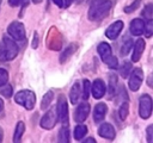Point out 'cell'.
<instances>
[{
	"label": "cell",
	"mask_w": 153,
	"mask_h": 143,
	"mask_svg": "<svg viewBox=\"0 0 153 143\" xmlns=\"http://www.w3.org/2000/svg\"><path fill=\"white\" fill-rule=\"evenodd\" d=\"M111 6L112 4L110 0H94L88 10V19L92 21L103 19L111 10Z\"/></svg>",
	"instance_id": "cell-1"
},
{
	"label": "cell",
	"mask_w": 153,
	"mask_h": 143,
	"mask_svg": "<svg viewBox=\"0 0 153 143\" xmlns=\"http://www.w3.org/2000/svg\"><path fill=\"white\" fill-rule=\"evenodd\" d=\"M19 48L16 44L14 39L4 36L2 43L0 44V60L1 61H11L18 55Z\"/></svg>",
	"instance_id": "cell-2"
},
{
	"label": "cell",
	"mask_w": 153,
	"mask_h": 143,
	"mask_svg": "<svg viewBox=\"0 0 153 143\" xmlns=\"http://www.w3.org/2000/svg\"><path fill=\"white\" fill-rule=\"evenodd\" d=\"M97 50H98V54H99V56L102 57L103 62H104L109 68H111V69L118 68V61H117V58L112 55L111 48H110V45H109L108 43H105V42L100 43V44L98 45V49H97Z\"/></svg>",
	"instance_id": "cell-3"
},
{
	"label": "cell",
	"mask_w": 153,
	"mask_h": 143,
	"mask_svg": "<svg viewBox=\"0 0 153 143\" xmlns=\"http://www.w3.org/2000/svg\"><path fill=\"white\" fill-rule=\"evenodd\" d=\"M14 100L17 104L22 105L26 110H32L36 105V95L32 91H29V89L19 91L14 95Z\"/></svg>",
	"instance_id": "cell-4"
},
{
	"label": "cell",
	"mask_w": 153,
	"mask_h": 143,
	"mask_svg": "<svg viewBox=\"0 0 153 143\" xmlns=\"http://www.w3.org/2000/svg\"><path fill=\"white\" fill-rule=\"evenodd\" d=\"M139 114L142 119H148L152 114V98L148 94H142L139 99Z\"/></svg>",
	"instance_id": "cell-5"
},
{
	"label": "cell",
	"mask_w": 153,
	"mask_h": 143,
	"mask_svg": "<svg viewBox=\"0 0 153 143\" xmlns=\"http://www.w3.org/2000/svg\"><path fill=\"white\" fill-rule=\"evenodd\" d=\"M55 111H56L57 119L61 122V124L65 126H68V107H67V100H66L65 95L59 97Z\"/></svg>",
	"instance_id": "cell-6"
},
{
	"label": "cell",
	"mask_w": 153,
	"mask_h": 143,
	"mask_svg": "<svg viewBox=\"0 0 153 143\" xmlns=\"http://www.w3.org/2000/svg\"><path fill=\"white\" fill-rule=\"evenodd\" d=\"M7 32L10 37L14 41H24L25 39V29L20 21H13L8 25Z\"/></svg>",
	"instance_id": "cell-7"
},
{
	"label": "cell",
	"mask_w": 153,
	"mask_h": 143,
	"mask_svg": "<svg viewBox=\"0 0 153 143\" xmlns=\"http://www.w3.org/2000/svg\"><path fill=\"white\" fill-rule=\"evenodd\" d=\"M128 76H129V82H128L129 88L133 92L139 91V88H140V86L143 81V72L140 68H135L134 70H131L129 73Z\"/></svg>",
	"instance_id": "cell-8"
},
{
	"label": "cell",
	"mask_w": 153,
	"mask_h": 143,
	"mask_svg": "<svg viewBox=\"0 0 153 143\" xmlns=\"http://www.w3.org/2000/svg\"><path fill=\"white\" fill-rule=\"evenodd\" d=\"M56 122H57L56 111H55V108H50V110H49V111H48V112L42 117V119H41L39 124H41V126H42L43 129L50 130V129H53V128L55 126Z\"/></svg>",
	"instance_id": "cell-9"
},
{
	"label": "cell",
	"mask_w": 153,
	"mask_h": 143,
	"mask_svg": "<svg viewBox=\"0 0 153 143\" xmlns=\"http://www.w3.org/2000/svg\"><path fill=\"white\" fill-rule=\"evenodd\" d=\"M90 114V104L88 102H81L74 112V120L76 123H82L86 120V118Z\"/></svg>",
	"instance_id": "cell-10"
},
{
	"label": "cell",
	"mask_w": 153,
	"mask_h": 143,
	"mask_svg": "<svg viewBox=\"0 0 153 143\" xmlns=\"http://www.w3.org/2000/svg\"><path fill=\"white\" fill-rule=\"evenodd\" d=\"M105 91H106V86L102 79H96L91 85V93L94 99L103 98V95L105 94Z\"/></svg>",
	"instance_id": "cell-11"
},
{
	"label": "cell",
	"mask_w": 153,
	"mask_h": 143,
	"mask_svg": "<svg viewBox=\"0 0 153 143\" xmlns=\"http://www.w3.org/2000/svg\"><path fill=\"white\" fill-rule=\"evenodd\" d=\"M122 29H123V21L117 20V21L112 23V24L106 29L105 36H106L109 39H112V41H114V39H116V38L120 36Z\"/></svg>",
	"instance_id": "cell-12"
},
{
	"label": "cell",
	"mask_w": 153,
	"mask_h": 143,
	"mask_svg": "<svg viewBox=\"0 0 153 143\" xmlns=\"http://www.w3.org/2000/svg\"><path fill=\"white\" fill-rule=\"evenodd\" d=\"M145 45L146 44H145V41L142 38L136 39L134 46H131L133 48V55H131V61L133 62H139V60H140V57H141V55L145 50Z\"/></svg>",
	"instance_id": "cell-13"
},
{
	"label": "cell",
	"mask_w": 153,
	"mask_h": 143,
	"mask_svg": "<svg viewBox=\"0 0 153 143\" xmlns=\"http://www.w3.org/2000/svg\"><path fill=\"white\" fill-rule=\"evenodd\" d=\"M98 133L100 137H103L105 139H114L115 138V129L109 123H103L98 129Z\"/></svg>",
	"instance_id": "cell-14"
},
{
	"label": "cell",
	"mask_w": 153,
	"mask_h": 143,
	"mask_svg": "<svg viewBox=\"0 0 153 143\" xmlns=\"http://www.w3.org/2000/svg\"><path fill=\"white\" fill-rule=\"evenodd\" d=\"M130 33L133 36H141L145 31V21L142 19H134L130 21Z\"/></svg>",
	"instance_id": "cell-15"
},
{
	"label": "cell",
	"mask_w": 153,
	"mask_h": 143,
	"mask_svg": "<svg viewBox=\"0 0 153 143\" xmlns=\"http://www.w3.org/2000/svg\"><path fill=\"white\" fill-rule=\"evenodd\" d=\"M106 111H108V107L104 102H99L96 105L94 110H93V119L96 123H99L104 119L105 114H106Z\"/></svg>",
	"instance_id": "cell-16"
},
{
	"label": "cell",
	"mask_w": 153,
	"mask_h": 143,
	"mask_svg": "<svg viewBox=\"0 0 153 143\" xmlns=\"http://www.w3.org/2000/svg\"><path fill=\"white\" fill-rule=\"evenodd\" d=\"M116 85H117V75L116 74H109V91H108V98L112 99V97L116 94Z\"/></svg>",
	"instance_id": "cell-17"
},
{
	"label": "cell",
	"mask_w": 153,
	"mask_h": 143,
	"mask_svg": "<svg viewBox=\"0 0 153 143\" xmlns=\"http://www.w3.org/2000/svg\"><path fill=\"white\" fill-rule=\"evenodd\" d=\"M80 95H81L80 85H79V82H74V85L72 86L71 92H69V99H71V102H72V104H76V101L79 100Z\"/></svg>",
	"instance_id": "cell-18"
},
{
	"label": "cell",
	"mask_w": 153,
	"mask_h": 143,
	"mask_svg": "<svg viewBox=\"0 0 153 143\" xmlns=\"http://www.w3.org/2000/svg\"><path fill=\"white\" fill-rule=\"evenodd\" d=\"M76 45L75 44H71V45H68L67 46V49H65L63 50V52L61 54V56H60V62L61 63H63L66 60H68L74 52H75V50H76Z\"/></svg>",
	"instance_id": "cell-19"
},
{
	"label": "cell",
	"mask_w": 153,
	"mask_h": 143,
	"mask_svg": "<svg viewBox=\"0 0 153 143\" xmlns=\"http://www.w3.org/2000/svg\"><path fill=\"white\" fill-rule=\"evenodd\" d=\"M25 131V125L23 122H19L17 123V126H16V130H14V135H13V142L14 143H18L22 137H23V133Z\"/></svg>",
	"instance_id": "cell-20"
},
{
	"label": "cell",
	"mask_w": 153,
	"mask_h": 143,
	"mask_svg": "<svg viewBox=\"0 0 153 143\" xmlns=\"http://www.w3.org/2000/svg\"><path fill=\"white\" fill-rule=\"evenodd\" d=\"M86 133H87V128L84 124H79V125L75 126V129H74V138L76 141H81L85 137Z\"/></svg>",
	"instance_id": "cell-21"
},
{
	"label": "cell",
	"mask_w": 153,
	"mask_h": 143,
	"mask_svg": "<svg viewBox=\"0 0 153 143\" xmlns=\"http://www.w3.org/2000/svg\"><path fill=\"white\" fill-rule=\"evenodd\" d=\"M53 98H54V93H53L51 91H48V92L43 95V99H42V101H41V108H42V110L48 108V106L51 104Z\"/></svg>",
	"instance_id": "cell-22"
},
{
	"label": "cell",
	"mask_w": 153,
	"mask_h": 143,
	"mask_svg": "<svg viewBox=\"0 0 153 143\" xmlns=\"http://www.w3.org/2000/svg\"><path fill=\"white\" fill-rule=\"evenodd\" d=\"M131 46H133V41H131V38L126 37V39H124V42H123V44H122V48H121V55H122V56H126V55L129 52V50L131 49Z\"/></svg>",
	"instance_id": "cell-23"
},
{
	"label": "cell",
	"mask_w": 153,
	"mask_h": 143,
	"mask_svg": "<svg viewBox=\"0 0 153 143\" xmlns=\"http://www.w3.org/2000/svg\"><path fill=\"white\" fill-rule=\"evenodd\" d=\"M128 113H129V105H128V101H123L120 106V110H118V116L122 120H124L127 117H128Z\"/></svg>",
	"instance_id": "cell-24"
},
{
	"label": "cell",
	"mask_w": 153,
	"mask_h": 143,
	"mask_svg": "<svg viewBox=\"0 0 153 143\" xmlns=\"http://www.w3.org/2000/svg\"><path fill=\"white\" fill-rule=\"evenodd\" d=\"M59 141L62 142V143H67V142H69V131H68V128L65 126V125L60 129Z\"/></svg>",
	"instance_id": "cell-25"
},
{
	"label": "cell",
	"mask_w": 153,
	"mask_h": 143,
	"mask_svg": "<svg viewBox=\"0 0 153 143\" xmlns=\"http://www.w3.org/2000/svg\"><path fill=\"white\" fill-rule=\"evenodd\" d=\"M131 72V63L130 62H123L122 66L120 67V73L123 77H127L129 73Z\"/></svg>",
	"instance_id": "cell-26"
},
{
	"label": "cell",
	"mask_w": 153,
	"mask_h": 143,
	"mask_svg": "<svg viewBox=\"0 0 153 143\" xmlns=\"http://www.w3.org/2000/svg\"><path fill=\"white\" fill-rule=\"evenodd\" d=\"M90 93H91V83H90L88 80L85 79L82 81V98L85 100H87L88 97H90Z\"/></svg>",
	"instance_id": "cell-27"
},
{
	"label": "cell",
	"mask_w": 153,
	"mask_h": 143,
	"mask_svg": "<svg viewBox=\"0 0 153 143\" xmlns=\"http://www.w3.org/2000/svg\"><path fill=\"white\" fill-rule=\"evenodd\" d=\"M12 93H13V88H12L11 85H6L5 83V85L0 86V94L4 95L5 98H10L12 95Z\"/></svg>",
	"instance_id": "cell-28"
},
{
	"label": "cell",
	"mask_w": 153,
	"mask_h": 143,
	"mask_svg": "<svg viewBox=\"0 0 153 143\" xmlns=\"http://www.w3.org/2000/svg\"><path fill=\"white\" fill-rule=\"evenodd\" d=\"M142 17H143L146 20L152 19V17H153V5H152V4H148V5L143 8V11H142Z\"/></svg>",
	"instance_id": "cell-29"
},
{
	"label": "cell",
	"mask_w": 153,
	"mask_h": 143,
	"mask_svg": "<svg viewBox=\"0 0 153 143\" xmlns=\"http://www.w3.org/2000/svg\"><path fill=\"white\" fill-rule=\"evenodd\" d=\"M143 32H145V35H146L147 38H149L152 36V33H153V23H152V19H149V20H147L145 23V31Z\"/></svg>",
	"instance_id": "cell-30"
},
{
	"label": "cell",
	"mask_w": 153,
	"mask_h": 143,
	"mask_svg": "<svg viewBox=\"0 0 153 143\" xmlns=\"http://www.w3.org/2000/svg\"><path fill=\"white\" fill-rule=\"evenodd\" d=\"M140 4H141V0H135L131 5L124 7V12H126V13H131V12H134L135 10H137V7L140 6Z\"/></svg>",
	"instance_id": "cell-31"
},
{
	"label": "cell",
	"mask_w": 153,
	"mask_h": 143,
	"mask_svg": "<svg viewBox=\"0 0 153 143\" xmlns=\"http://www.w3.org/2000/svg\"><path fill=\"white\" fill-rule=\"evenodd\" d=\"M7 81H8V73H7V70L0 68V86L7 83Z\"/></svg>",
	"instance_id": "cell-32"
},
{
	"label": "cell",
	"mask_w": 153,
	"mask_h": 143,
	"mask_svg": "<svg viewBox=\"0 0 153 143\" xmlns=\"http://www.w3.org/2000/svg\"><path fill=\"white\" fill-rule=\"evenodd\" d=\"M8 4L13 7L16 6H25L29 4V0H8Z\"/></svg>",
	"instance_id": "cell-33"
},
{
	"label": "cell",
	"mask_w": 153,
	"mask_h": 143,
	"mask_svg": "<svg viewBox=\"0 0 153 143\" xmlns=\"http://www.w3.org/2000/svg\"><path fill=\"white\" fill-rule=\"evenodd\" d=\"M146 132H147V142L151 143V142L153 141V125H149V126L147 128Z\"/></svg>",
	"instance_id": "cell-34"
},
{
	"label": "cell",
	"mask_w": 153,
	"mask_h": 143,
	"mask_svg": "<svg viewBox=\"0 0 153 143\" xmlns=\"http://www.w3.org/2000/svg\"><path fill=\"white\" fill-rule=\"evenodd\" d=\"M120 98H122L123 100L128 101V95H127V92H126V89L123 87H121V89H120Z\"/></svg>",
	"instance_id": "cell-35"
},
{
	"label": "cell",
	"mask_w": 153,
	"mask_h": 143,
	"mask_svg": "<svg viewBox=\"0 0 153 143\" xmlns=\"http://www.w3.org/2000/svg\"><path fill=\"white\" fill-rule=\"evenodd\" d=\"M37 45H38V33H37V32H35V33H33V42H32V48H33V49H36V48H37Z\"/></svg>",
	"instance_id": "cell-36"
},
{
	"label": "cell",
	"mask_w": 153,
	"mask_h": 143,
	"mask_svg": "<svg viewBox=\"0 0 153 143\" xmlns=\"http://www.w3.org/2000/svg\"><path fill=\"white\" fill-rule=\"evenodd\" d=\"M57 7H62L63 6V0H51Z\"/></svg>",
	"instance_id": "cell-37"
},
{
	"label": "cell",
	"mask_w": 153,
	"mask_h": 143,
	"mask_svg": "<svg viewBox=\"0 0 153 143\" xmlns=\"http://www.w3.org/2000/svg\"><path fill=\"white\" fill-rule=\"evenodd\" d=\"M84 142H85V143H87V142H93V143H96V139L92 138V137H90V138H86Z\"/></svg>",
	"instance_id": "cell-38"
},
{
	"label": "cell",
	"mask_w": 153,
	"mask_h": 143,
	"mask_svg": "<svg viewBox=\"0 0 153 143\" xmlns=\"http://www.w3.org/2000/svg\"><path fill=\"white\" fill-rule=\"evenodd\" d=\"M65 1H66V4H65V6L67 7V6H69V5L72 4V1H73V0H65Z\"/></svg>",
	"instance_id": "cell-39"
},
{
	"label": "cell",
	"mask_w": 153,
	"mask_h": 143,
	"mask_svg": "<svg viewBox=\"0 0 153 143\" xmlns=\"http://www.w3.org/2000/svg\"><path fill=\"white\" fill-rule=\"evenodd\" d=\"M2 108H4V101L0 99V112L2 111Z\"/></svg>",
	"instance_id": "cell-40"
},
{
	"label": "cell",
	"mask_w": 153,
	"mask_h": 143,
	"mask_svg": "<svg viewBox=\"0 0 153 143\" xmlns=\"http://www.w3.org/2000/svg\"><path fill=\"white\" fill-rule=\"evenodd\" d=\"M2 136H4V133H2V129L0 128V142L2 141Z\"/></svg>",
	"instance_id": "cell-41"
},
{
	"label": "cell",
	"mask_w": 153,
	"mask_h": 143,
	"mask_svg": "<svg viewBox=\"0 0 153 143\" xmlns=\"http://www.w3.org/2000/svg\"><path fill=\"white\" fill-rule=\"evenodd\" d=\"M32 1H33V2H35V4H38V2H41V1H42V0H32Z\"/></svg>",
	"instance_id": "cell-42"
},
{
	"label": "cell",
	"mask_w": 153,
	"mask_h": 143,
	"mask_svg": "<svg viewBox=\"0 0 153 143\" xmlns=\"http://www.w3.org/2000/svg\"><path fill=\"white\" fill-rule=\"evenodd\" d=\"M1 1H2V0H0V4H1Z\"/></svg>",
	"instance_id": "cell-43"
}]
</instances>
